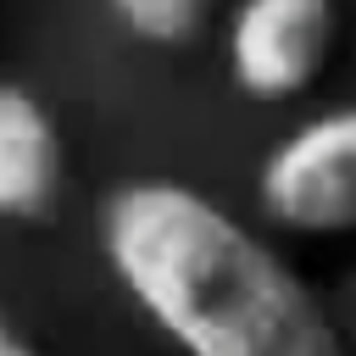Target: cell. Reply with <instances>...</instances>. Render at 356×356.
<instances>
[{
  "label": "cell",
  "mask_w": 356,
  "mask_h": 356,
  "mask_svg": "<svg viewBox=\"0 0 356 356\" xmlns=\"http://www.w3.org/2000/svg\"><path fill=\"white\" fill-rule=\"evenodd\" d=\"M334 50V0H234L228 11V78L250 100H295L317 83Z\"/></svg>",
  "instance_id": "cell-3"
},
{
  "label": "cell",
  "mask_w": 356,
  "mask_h": 356,
  "mask_svg": "<svg viewBox=\"0 0 356 356\" xmlns=\"http://www.w3.org/2000/svg\"><path fill=\"white\" fill-rule=\"evenodd\" d=\"M0 356H39V350H33L17 328H6V323H0Z\"/></svg>",
  "instance_id": "cell-6"
},
{
  "label": "cell",
  "mask_w": 356,
  "mask_h": 356,
  "mask_svg": "<svg viewBox=\"0 0 356 356\" xmlns=\"http://www.w3.org/2000/svg\"><path fill=\"white\" fill-rule=\"evenodd\" d=\"M100 250L184 356H345L306 278L189 184L139 178L111 189Z\"/></svg>",
  "instance_id": "cell-1"
},
{
  "label": "cell",
  "mask_w": 356,
  "mask_h": 356,
  "mask_svg": "<svg viewBox=\"0 0 356 356\" xmlns=\"http://www.w3.org/2000/svg\"><path fill=\"white\" fill-rule=\"evenodd\" d=\"M106 6L145 44H189L211 22V6L217 0H106Z\"/></svg>",
  "instance_id": "cell-5"
},
{
  "label": "cell",
  "mask_w": 356,
  "mask_h": 356,
  "mask_svg": "<svg viewBox=\"0 0 356 356\" xmlns=\"http://www.w3.org/2000/svg\"><path fill=\"white\" fill-rule=\"evenodd\" d=\"M67 150L56 117L22 83H0V217L33 222L61 200Z\"/></svg>",
  "instance_id": "cell-4"
},
{
  "label": "cell",
  "mask_w": 356,
  "mask_h": 356,
  "mask_svg": "<svg viewBox=\"0 0 356 356\" xmlns=\"http://www.w3.org/2000/svg\"><path fill=\"white\" fill-rule=\"evenodd\" d=\"M261 211L289 234L356 228V106H334L284 134L256 172Z\"/></svg>",
  "instance_id": "cell-2"
}]
</instances>
